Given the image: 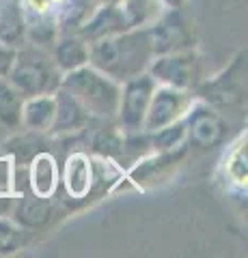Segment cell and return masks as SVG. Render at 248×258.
<instances>
[{
    "mask_svg": "<svg viewBox=\"0 0 248 258\" xmlns=\"http://www.w3.org/2000/svg\"><path fill=\"white\" fill-rule=\"evenodd\" d=\"M154 56L149 30L140 26L89 43V64L119 84L138 74H145Z\"/></svg>",
    "mask_w": 248,
    "mask_h": 258,
    "instance_id": "6da1fadb",
    "label": "cell"
},
{
    "mask_svg": "<svg viewBox=\"0 0 248 258\" xmlns=\"http://www.w3.org/2000/svg\"><path fill=\"white\" fill-rule=\"evenodd\" d=\"M61 86L74 95L91 116H117L121 84L115 82L113 78H108L106 74H102L100 69L91 67V64H82L74 71H67V74H63Z\"/></svg>",
    "mask_w": 248,
    "mask_h": 258,
    "instance_id": "7a4b0ae2",
    "label": "cell"
},
{
    "mask_svg": "<svg viewBox=\"0 0 248 258\" xmlns=\"http://www.w3.org/2000/svg\"><path fill=\"white\" fill-rule=\"evenodd\" d=\"M7 80L26 97L35 95H52L61 86L63 71L57 67L52 54L45 47L26 45L18 47L15 60L11 64Z\"/></svg>",
    "mask_w": 248,
    "mask_h": 258,
    "instance_id": "3957f363",
    "label": "cell"
},
{
    "mask_svg": "<svg viewBox=\"0 0 248 258\" xmlns=\"http://www.w3.org/2000/svg\"><path fill=\"white\" fill-rule=\"evenodd\" d=\"M199 71H201V60L192 45L158 54L147 67V74L156 80V84H166L181 91H190L192 86L199 84Z\"/></svg>",
    "mask_w": 248,
    "mask_h": 258,
    "instance_id": "277c9868",
    "label": "cell"
},
{
    "mask_svg": "<svg viewBox=\"0 0 248 258\" xmlns=\"http://www.w3.org/2000/svg\"><path fill=\"white\" fill-rule=\"evenodd\" d=\"M156 80L151 78L147 71L138 74L130 80H125L121 86V95H119V108H117V120L121 132L132 136L142 132V120L147 114L149 99L154 95Z\"/></svg>",
    "mask_w": 248,
    "mask_h": 258,
    "instance_id": "5b68a950",
    "label": "cell"
},
{
    "mask_svg": "<svg viewBox=\"0 0 248 258\" xmlns=\"http://www.w3.org/2000/svg\"><path fill=\"white\" fill-rule=\"evenodd\" d=\"M192 106V95L190 91H181V88H173L166 84H156L154 95L149 99L147 114L142 120V132L154 134L158 129L166 125H173L186 116V112Z\"/></svg>",
    "mask_w": 248,
    "mask_h": 258,
    "instance_id": "8992f818",
    "label": "cell"
},
{
    "mask_svg": "<svg viewBox=\"0 0 248 258\" xmlns=\"http://www.w3.org/2000/svg\"><path fill=\"white\" fill-rule=\"evenodd\" d=\"M186 138L199 149H214L227 138V123L207 101H192L186 112Z\"/></svg>",
    "mask_w": 248,
    "mask_h": 258,
    "instance_id": "52a82bcc",
    "label": "cell"
},
{
    "mask_svg": "<svg viewBox=\"0 0 248 258\" xmlns=\"http://www.w3.org/2000/svg\"><path fill=\"white\" fill-rule=\"evenodd\" d=\"M246 52H239L233 64L201 86V95L210 106H235L246 93Z\"/></svg>",
    "mask_w": 248,
    "mask_h": 258,
    "instance_id": "ba28073f",
    "label": "cell"
},
{
    "mask_svg": "<svg viewBox=\"0 0 248 258\" xmlns=\"http://www.w3.org/2000/svg\"><path fill=\"white\" fill-rule=\"evenodd\" d=\"M127 28H134L130 24V18L123 9L121 0L119 3H104L102 9L93 11V15L80 26V37L86 41H97L102 37H110L117 32H123Z\"/></svg>",
    "mask_w": 248,
    "mask_h": 258,
    "instance_id": "9c48e42d",
    "label": "cell"
},
{
    "mask_svg": "<svg viewBox=\"0 0 248 258\" xmlns=\"http://www.w3.org/2000/svg\"><path fill=\"white\" fill-rule=\"evenodd\" d=\"M151 45H154V54H166L175 50H183V47L192 45V37L188 32V26L183 24L181 15L177 9H173L169 15H164L154 26H149Z\"/></svg>",
    "mask_w": 248,
    "mask_h": 258,
    "instance_id": "30bf717a",
    "label": "cell"
},
{
    "mask_svg": "<svg viewBox=\"0 0 248 258\" xmlns=\"http://www.w3.org/2000/svg\"><path fill=\"white\" fill-rule=\"evenodd\" d=\"M91 114L71 93L63 86L54 91V120L50 132L52 134H74L89 125Z\"/></svg>",
    "mask_w": 248,
    "mask_h": 258,
    "instance_id": "8fae6325",
    "label": "cell"
},
{
    "mask_svg": "<svg viewBox=\"0 0 248 258\" xmlns=\"http://www.w3.org/2000/svg\"><path fill=\"white\" fill-rule=\"evenodd\" d=\"M97 179L95 174V166L91 157L86 153H71L65 159V166H63V187H65L69 198H86L93 189V183Z\"/></svg>",
    "mask_w": 248,
    "mask_h": 258,
    "instance_id": "7c38bea8",
    "label": "cell"
},
{
    "mask_svg": "<svg viewBox=\"0 0 248 258\" xmlns=\"http://www.w3.org/2000/svg\"><path fill=\"white\" fill-rule=\"evenodd\" d=\"M61 181L59 166L50 153H37L28 166V185L35 196L52 198Z\"/></svg>",
    "mask_w": 248,
    "mask_h": 258,
    "instance_id": "4fadbf2b",
    "label": "cell"
},
{
    "mask_svg": "<svg viewBox=\"0 0 248 258\" xmlns=\"http://www.w3.org/2000/svg\"><path fill=\"white\" fill-rule=\"evenodd\" d=\"M52 58L57 67L67 74L82 64H89V41L80 35H67L52 45Z\"/></svg>",
    "mask_w": 248,
    "mask_h": 258,
    "instance_id": "5bb4252c",
    "label": "cell"
},
{
    "mask_svg": "<svg viewBox=\"0 0 248 258\" xmlns=\"http://www.w3.org/2000/svg\"><path fill=\"white\" fill-rule=\"evenodd\" d=\"M50 217H52L50 198H41V196H35V194L15 198L11 220H15L20 226H24V228H39V226H43Z\"/></svg>",
    "mask_w": 248,
    "mask_h": 258,
    "instance_id": "9a60e30c",
    "label": "cell"
},
{
    "mask_svg": "<svg viewBox=\"0 0 248 258\" xmlns=\"http://www.w3.org/2000/svg\"><path fill=\"white\" fill-rule=\"evenodd\" d=\"M0 41L15 50L26 41V15L20 0H7V5L0 7Z\"/></svg>",
    "mask_w": 248,
    "mask_h": 258,
    "instance_id": "2e32d148",
    "label": "cell"
},
{
    "mask_svg": "<svg viewBox=\"0 0 248 258\" xmlns=\"http://www.w3.org/2000/svg\"><path fill=\"white\" fill-rule=\"evenodd\" d=\"M54 120V93L26 97L22 106V125L30 132H50Z\"/></svg>",
    "mask_w": 248,
    "mask_h": 258,
    "instance_id": "e0dca14e",
    "label": "cell"
},
{
    "mask_svg": "<svg viewBox=\"0 0 248 258\" xmlns=\"http://www.w3.org/2000/svg\"><path fill=\"white\" fill-rule=\"evenodd\" d=\"M22 106H24V95L7 78H0V123L11 129L20 127Z\"/></svg>",
    "mask_w": 248,
    "mask_h": 258,
    "instance_id": "ac0fdd59",
    "label": "cell"
},
{
    "mask_svg": "<svg viewBox=\"0 0 248 258\" xmlns=\"http://www.w3.org/2000/svg\"><path fill=\"white\" fill-rule=\"evenodd\" d=\"M151 136V147L156 151H175L186 144V120H177L173 125H166Z\"/></svg>",
    "mask_w": 248,
    "mask_h": 258,
    "instance_id": "d6986e66",
    "label": "cell"
},
{
    "mask_svg": "<svg viewBox=\"0 0 248 258\" xmlns=\"http://www.w3.org/2000/svg\"><path fill=\"white\" fill-rule=\"evenodd\" d=\"M26 241V228L9 215H0V254H11Z\"/></svg>",
    "mask_w": 248,
    "mask_h": 258,
    "instance_id": "ffe728a7",
    "label": "cell"
},
{
    "mask_svg": "<svg viewBox=\"0 0 248 258\" xmlns=\"http://www.w3.org/2000/svg\"><path fill=\"white\" fill-rule=\"evenodd\" d=\"M227 174L229 179L237 185H246L248 179V166H246V140L239 142L237 147L229 153L227 159Z\"/></svg>",
    "mask_w": 248,
    "mask_h": 258,
    "instance_id": "44dd1931",
    "label": "cell"
},
{
    "mask_svg": "<svg viewBox=\"0 0 248 258\" xmlns=\"http://www.w3.org/2000/svg\"><path fill=\"white\" fill-rule=\"evenodd\" d=\"M123 9L130 18L132 26H140L145 24L147 18L154 13V7H156V0H121Z\"/></svg>",
    "mask_w": 248,
    "mask_h": 258,
    "instance_id": "7402d4cb",
    "label": "cell"
},
{
    "mask_svg": "<svg viewBox=\"0 0 248 258\" xmlns=\"http://www.w3.org/2000/svg\"><path fill=\"white\" fill-rule=\"evenodd\" d=\"M15 52H18L15 47L0 41V78H7V74H9L11 64L15 60Z\"/></svg>",
    "mask_w": 248,
    "mask_h": 258,
    "instance_id": "603a6c76",
    "label": "cell"
},
{
    "mask_svg": "<svg viewBox=\"0 0 248 258\" xmlns=\"http://www.w3.org/2000/svg\"><path fill=\"white\" fill-rule=\"evenodd\" d=\"M13 205H15V196L7 187H0V215H9L11 217Z\"/></svg>",
    "mask_w": 248,
    "mask_h": 258,
    "instance_id": "cb8c5ba5",
    "label": "cell"
},
{
    "mask_svg": "<svg viewBox=\"0 0 248 258\" xmlns=\"http://www.w3.org/2000/svg\"><path fill=\"white\" fill-rule=\"evenodd\" d=\"M166 5L171 7V9H179V5H181V0H164Z\"/></svg>",
    "mask_w": 248,
    "mask_h": 258,
    "instance_id": "d4e9b609",
    "label": "cell"
}]
</instances>
